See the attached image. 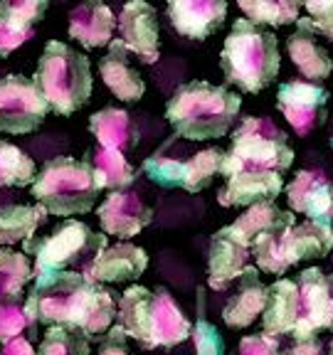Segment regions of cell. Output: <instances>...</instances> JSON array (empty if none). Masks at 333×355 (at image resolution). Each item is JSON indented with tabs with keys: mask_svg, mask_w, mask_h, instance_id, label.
<instances>
[{
	"mask_svg": "<svg viewBox=\"0 0 333 355\" xmlns=\"http://www.w3.org/2000/svg\"><path fill=\"white\" fill-rule=\"evenodd\" d=\"M287 202L294 212L309 217V222L333 225V180L321 171H301L287 185Z\"/></svg>",
	"mask_w": 333,
	"mask_h": 355,
	"instance_id": "obj_13",
	"label": "cell"
},
{
	"mask_svg": "<svg viewBox=\"0 0 333 355\" xmlns=\"http://www.w3.org/2000/svg\"><path fill=\"white\" fill-rule=\"evenodd\" d=\"M294 163L289 136L266 116H247L232 133V148L225 150L220 175L230 178L239 168L284 173Z\"/></svg>",
	"mask_w": 333,
	"mask_h": 355,
	"instance_id": "obj_7",
	"label": "cell"
},
{
	"mask_svg": "<svg viewBox=\"0 0 333 355\" xmlns=\"http://www.w3.org/2000/svg\"><path fill=\"white\" fill-rule=\"evenodd\" d=\"M37 355H92L89 353L87 338H82L79 333L67 331L62 326H52L47 336L40 343Z\"/></svg>",
	"mask_w": 333,
	"mask_h": 355,
	"instance_id": "obj_34",
	"label": "cell"
},
{
	"mask_svg": "<svg viewBox=\"0 0 333 355\" xmlns=\"http://www.w3.org/2000/svg\"><path fill=\"white\" fill-rule=\"evenodd\" d=\"M294 225L296 217L291 212H284L282 220L274 227L264 230L259 237L252 242V254L257 259V266L266 274L284 277L291 264H296V247H294Z\"/></svg>",
	"mask_w": 333,
	"mask_h": 355,
	"instance_id": "obj_17",
	"label": "cell"
},
{
	"mask_svg": "<svg viewBox=\"0 0 333 355\" xmlns=\"http://www.w3.org/2000/svg\"><path fill=\"white\" fill-rule=\"evenodd\" d=\"M96 193L99 188L92 168L69 155L50 158L33 180V198L57 217L89 212L94 207Z\"/></svg>",
	"mask_w": 333,
	"mask_h": 355,
	"instance_id": "obj_5",
	"label": "cell"
},
{
	"mask_svg": "<svg viewBox=\"0 0 333 355\" xmlns=\"http://www.w3.org/2000/svg\"><path fill=\"white\" fill-rule=\"evenodd\" d=\"M239 355H279V338L272 333L244 336L239 340Z\"/></svg>",
	"mask_w": 333,
	"mask_h": 355,
	"instance_id": "obj_40",
	"label": "cell"
},
{
	"mask_svg": "<svg viewBox=\"0 0 333 355\" xmlns=\"http://www.w3.org/2000/svg\"><path fill=\"white\" fill-rule=\"evenodd\" d=\"M301 3L309 10L316 35H323L333 42V0H301Z\"/></svg>",
	"mask_w": 333,
	"mask_h": 355,
	"instance_id": "obj_38",
	"label": "cell"
},
{
	"mask_svg": "<svg viewBox=\"0 0 333 355\" xmlns=\"http://www.w3.org/2000/svg\"><path fill=\"white\" fill-rule=\"evenodd\" d=\"M331 148H333V139H331Z\"/></svg>",
	"mask_w": 333,
	"mask_h": 355,
	"instance_id": "obj_45",
	"label": "cell"
},
{
	"mask_svg": "<svg viewBox=\"0 0 333 355\" xmlns=\"http://www.w3.org/2000/svg\"><path fill=\"white\" fill-rule=\"evenodd\" d=\"M121 42L126 50L139 55L146 64H153L161 57V40H158V15L155 8L146 0H128L121 15L117 17Z\"/></svg>",
	"mask_w": 333,
	"mask_h": 355,
	"instance_id": "obj_12",
	"label": "cell"
},
{
	"mask_svg": "<svg viewBox=\"0 0 333 355\" xmlns=\"http://www.w3.org/2000/svg\"><path fill=\"white\" fill-rule=\"evenodd\" d=\"M114 30H117V15L109 10L104 0H82L69 12V37L84 44L87 50L109 44Z\"/></svg>",
	"mask_w": 333,
	"mask_h": 355,
	"instance_id": "obj_18",
	"label": "cell"
},
{
	"mask_svg": "<svg viewBox=\"0 0 333 355\" xmlns=\"http://www.w3.org/2000/svg\"><path fill=\"white\" fill-rule=\"evenodd\" d=\"M3 355H37V350L30 345V340L25 338H12L10 343H6Z\"/></svg>",
	"mask_w": 333,
	"mask_h": 355,
	"instance_id": "obj_43",
	"label": "cell"
},
{
	"mask_svg": "<svg viewBox=\"0 0 333 355\" xmlns=\"http://www.w3.org/2000/svg\"><path fill=\"white\" fill-rule=\"evenodd\" d=\"M266 304V286L259 282L257 266H244V272L237 277V291L228 299L222 309V321L230 328H247L262 316Z\"/></svg>",
	"mask_w": 333,
	"mask_h": 355,
	"instance_id": "obj_20",
	"label": "cell"
},
{
	"mask_svg": "<svg viewBox=\"0 0 333 355\" xmlns=\"http://www.w3.org/2000/svg\"><path fill=\"white\" fill-rule=\"evenodd\" d=\"M247 259H250V250L234 242L232 237H228L222 230H217L210 239V252H207V284H210V288L222 291L232 282H237V277L247 266Z\"/></svg>",
	"mask_w": 333,
	"mask_h": 355,
	"instance_id": "obj_22",
	"label": "cell"
},
{
	"mask_svg": "<svg viewBox=\"0 0 333 355\" xmlns=\"http://www.w3.org/2000/svg\"><path fill=\"white\" fill-rule=\"evenodd\" d=\"M151 304H153V291L146 286H128L119 299V326L123 328L128 338H133L141 348L151 350Z\"/></svg>",
	"mask_w": 333,
	"mask_h": 355,
	"instance_id": "obj_27",
	"label": "cell"
},
{
	"mask_svg": "<svg viewBox=\"0 0 333 355\" xmlns=\"http://www.w3.org/2000/svg\"><path fill=\"white\" fill-rule=\"evenodd\" d=\"M30 37H33V28L0 20V57H8L10 52H15L17 47L28 42Z\"/></svg>",
	"mask_w": 333,
	"mask_h": 355,
	"instance_id": "obj_39",
	"label": "cell"
},
{
	"mask_svg": "<svg viewBox=\"0 0 333 355\" xmlns=\"http://www.w3.org/2000/svg\"><path fill=\"white\" fill-rule=\"evenodd\" d=\"M239 106L242 99L228 87L195 79L176 89L166 104V119L178 139L212 141L222 139L232 128Z\"/></svg>",
	"mask_w": 333,
	"mask_h": 355,
	"instance_id": "obj_2",
	"label": "cell"
},
{
	"mask_svg": "<svg viewBox=\"0 0 333 355\" xmlns=\"http://www.w3.org/2000/svg\"><path fill=\"white\" fill-rule=\"evenodd\" d=\"M30 323L62 326L82 338H99L117 316L114 294L77 272H40L25 301Z\"/></svg>",
	"mask_w": 333,
	"mask_h": 355,
	"instance_id": "obj_1",
	"label": "cell"
},
{
	"mask_svg": "<svg viewBox=\"0 0 333 355\" xmlns=\"http://www.w3.org/2000/svg\"><path fill=\"white\" fill-rule=\"evenodd\" d=\"M126 333L121 326H114L106 331V336H101V345H99V355H133L126 348Z\"/></svg>",
	"mask_w": 333,
	"mask_h": 355,
	"instance_id": "obj_41",
	"label": "cell"
},
{
	"mask_svg": "<svg viewBox=\"0 0 333 355\" xmlns=\"http://www.w3.org/2000/svg\"><path fill=\"white\" fill-rule=\"evenodd\" d=\"M220 67L225 82L237 84L247 94H257L277 79L282 67L277 37L247 17L234 20L222 44Z\"/></svg>",
	"mask_w": 333,
	"mask_h": 355,
	"instance_id": "obj_3",
	"label": "cell"
},
{
	"mask_svg": "<svg viewBox=\"0 0 333 355\" xmlns=\"http://www.w3.org/2000/svg\"><path fill=\"white\" fill-rule=\"evenodd\" d=\"M299 321V288L291 279H277L266 286V304L262 311L264 333L291 336Z\"/></svg>",
	"mask_w": 333,
	"mask_h": 355,
	"instance_id": "obj_24",
	"label": "cell"
},
{
	"mask_svg": "<svg viewBox=\"0 0 333 355\" xmlns=\"http://www.w3.org/2000/svg\"><path fill=\"white\" fill-rule=\"evenodd\" d=\"M47 220L42 205H0V244H15L35 237V230Z\"/></svg>",
	"mask_w": 333,
	"mask_h": 355,
	"instance_id": "obj_29",
	"label": "cell"
},
{
	"mask_svg": "<svg viewBox=\"0 0 333 355\" xmlns=\"http://www.w3.org/2000/svg\"><path fill=\"white\" fill-rule=\"evenodd\" d=\"M331 259H333V257H331Z\"/></svg>",
	"mask_w": 333,
	"mask_h": 355,
	"instance_id": "obj_46",
	"label": "cell"
},
{
	"mask_svg": "<svg viewBox=\"0 0 333 355\" xmlns=\"http://www.w3.org/2000/svg\"><path fill=\"white\" fill-rule=\"evenodd\" d=\"M33 279V264L25 254L0 250V304H15Z\"/></svg>",
	"mask_w": 333,
	"mask_h": 355,
	"instance_id": "obj_31",
	"label": "cell"
},
{
	"mask_svg": "<svg viewBox=\"0 0 333 355\" xmlns=\"http://www.w3.org/2000/svg\"><path fill=\"white\" fill-rule=\"evenodd\" d=\"M284 212L287 210H279L274 202H257V205H252L242 217H237L232 225L222 227V232L250 250L252 242H255L264 230L274 227V225L284 217Z\"/></svg>",
	"mask_w": 333,
	"mask_h": 355,
	"instance_id": "obj_30",
	"label": "cell"
},
{
	"mask_svg": "<svg viewBox=\"0 0 333 355\" xmlns=\"http://www.w3.org/2000/svg\"><path fill=\"white\" fill-rule=\"evenodd\" d=\"M287 50L294 67L306 79H316L318 82V79H326L333 72V60L316 42V28H314L311 17L296 20V33L289 35Z\"/></svg>",
	"mask_w": 333,
	"mask_h": 355,
	"instance_id": "obj_19",
	"label": "cell"
},
{
	"mask_svg": "<svg viewBox=\"0 0 333 355\" xmlns=\"http://www.w3.org/2000/svg\"><path fill=\"white\" fill-rule=\"evenodd\" d=\"M284 190L282 173L257 171V168H239L228 178L225 188L217 195L222 207H252L257 202H274Z\"/></svg>",
	"mask_w": 333,
	"mask_h": 355,
	"instance_id": "obj_14",
	"label": "cell"
},
{
	"mask_svg": "<svg viewBox=\"0 0 333 355\" xmlns=\"http://www.w3.org/2000/svg\"><path fill=\"white\" fill-rule=\"evenodd\" d=\"M237 6L255 25H289L299 20L301 0H237Z\"/></svg>",
	"mask_w": 333,
	"mask_h": 355,
	"instance_id": "obj_32",
	"label": "cell"
},
{
	"mask_svg": "<svg viewBox=\"0 0 333 355\" xmlns=\"http://www.w3.org/2000/svg\"><path fill=\"white\" fill-rule=\"evenodd\" d=\"M328 355H333V340H331V353H328Z\"/></svg>",
	"mask_w": 333,
	"mask_h": 355,
	"instance_id": "obj_44",
	"label": "cell"
},
{
	"mask_svg": "<svg viewBox=\"0 0 333 355\" xmlns=\"http://www.w3.org/2000/svg\"><path fill=\"white\" fill-rule=\"evenodd\" d=\"M92 173H94L96 188H109V190H123L136 180V168L123 158L119 150L96 146L87 153L84 158Z\"/></svg>",
	"mask_w": 333,
	"mask_h": 355,
	"instance_id": "obj_28",
	"label": "cell"
},
{
	"mask_svg": "<svg viewBox=\"0 0 333 355\" xmlns=\"http://www.w3.org/2000/svg\"><path fill=\"white\" fill-rule=\"evenodd\" d=\"M33 82L57 116H72L74 111L82 109L94 87L89 57L57 40L47 42Z\"/></svg>",
	"mask_w": 333,
	"mask_h": 355,
	"instance_id": "obj_4",
	"label": "cell"
},
{
	"mask_svg": "<svg viewBox=\"0 0 333 355\" xmlns=\"http://www.w3.org/2000/svg\"><path fill=\"white\" fill-rule=\"evenodd\" d=\"M222 158H225L222 148L188 150L178 136H173L161 150L146 158L144 173L161 188H183L188 193H200L215 180L222 168Z\"/></svg>",
	"mask_w": 333,
	"mask_h": 355,
	"instance_id": "obj_8",
	"label": "cell"
},
{
	"mask_svg": "<svg viewBox=\"0 0 333 355\" xmlns=\"http://www.w3.org/2000/svg\"><path fill=\"white\" fill-rule=\"evenodd\" d=\"M106 237L79 220H67L47 237L25 239V252L35 257V274L65 272L72 266L77 274L89 277L96 257L106 250Z\"/></svg>",
	"mask_w": 333,
	"mask_h": 355,
	"instance_id": "obj_6",
	"label": "cell"
},
{
	"mask_svg": "<svg viewBox=\"0 0 333 355\" xmlns=\"http://www.w3.org/2000/svg\"><path fill=\"white\" fill-rule=\"evenodd\" d=\"M99 222L111 237L131 239L153 222V210L139 195L114 190L99 205Z\"/></svg>",
	"mask_w": 333,
	"mask_h": 355,
	"instance_id": "obj_15",
	"label": "cell"
},
{
	"mask_svg": "<svg viewBox=\"0 0 333 355\" xmlns=\"http://www.w3.org/2000/svg\"><path fill=\"white\" fill-rule=\"evenodd\" d=\"M228 17V0H168V20L185 37L207 40Z\"/></svg>",
	"mask_w": 333,
	"mask_h": 355,
	"instance_id": "obj_16",
	"label": "cell"
},
{
	"mask_svg": "<svg viewBox=\"0 0 333 355\" xmlns=\"http://www.w3.org/2000/svg\"><path fill=\"white\" fill-rule=\"evenodd\" d=\"M323 353V343L318 336H311V338H301L294 345H289L282 355H321Z\"/></svg>",
	"mask_w": 333,
	"mask_h": 355,
	"instance_id": "obj_42",
	"label": "cell"
},
{
	"mask_svg": "<svg viewBox=\"0 0 333 355\" xmlns=\"http://www.w3.org/2000/svg\"><path fill=\"white\" fill-rule=\"evenodd\" d=\"M198 304H200V316L195 321L193 331V343H195V353L198 355H225V338L222 333L217 331V326H212L205 316H203V291H198Z\"/></svg>",
	"mask_w": 333,
	"mask_h": 355,
	"instance_id": "obj_35",
	"label": "cell"
},
{
	"mask_svg": "<svg viewBox=\"0 0 333 355\" xmlns=\"http://www.w3.org/2000/svg\"><path fill=\"white\" fill-rule=\"evenodd\" d=\"M148 266V254L146 250L136 247L131 242H119L114 247H106L99 257H96L89 279L94 282H131L139 279Z\"/></svg>",
	"mask_w": 333,
	"mask_h": 355,
	"instance_id": "obj_25",
	"label": "cell"
},
{
	"mask_svg": "<svg viewBox=\"0 0 333 355\" xmlns=\"http://www.w3.org/2000/svg\"><path fill=\"white\" fill-rule=\"evenodd\" d=\"M47 101L33 79L8 74L0 79V133H33L47 116Z\"/></svg>",
	"mask_w": 333,
	"mask_h": 355,
	"instance_id": "obj_9",
	"label": "cell"
},
{
	"mask_svg": "<svg viewBox=\"0 0 333 355\" xmlns=\"http://www.w3.org/2000/svg\"><path fill=\"white\" fill-rule=\"evenodd\" d=\"M328 92L316 82H287L277 92V106L299 136H309L326 123Z\"/></svg>",
	"mask_w": 333,
	"mask_h": 355,
	"instance_id": "obj_11",
	"label": "cell"
},
{
	"mask_svg": "<svg viewBox=\"0 0 333 355\" xmlns=\"http://www.w3.org/2000/svg\"><path fill=\"white\" fill-rule=\"evenodd\" d=\"M35 178H37V168L33 158L17 146L0 139V188L6 185L25 188V185H33Z\"/></svg>",
	"mask_w": 333,
	"mask_h": 355,
	"instance_id": "obj_33",
	"label": "cell"
},
{
	"mask_svg": "<svg viewBox=\"0 0 333 355\" xmlns=\"http://www.w3.org/2000/svg\"><path fill=\"white\" fill-rule=\"evenodd\" d=\"M299 288V321L294 336L296 340L318 336L321 331H333V277L318 266H309L296 279Z\"/></svg>",
	"mask_w": 333,
	"mask_h": 355,
	"instance_id": "obj_10",
	"label": "cell"
},
{
	"mask_svg": "<svg viewBox=\"0 0 333 355\" xmlns=\"http://www.w3.org/2000/svg\"><path fill=\"white\" fill-rule=\"evenodd\" d=\"M99 74L109 92L121 101H139L146 92V82L128 60V50L121 40H111L109 52L99 62Z\"/></svg>",
	"mask_w": 333,
	"mask_h": 355,
	"instance_id": "obj_21",
	"label": "cell"
},
{
	"mask_svg": "<svg viewBox=\"0 0 333 355\" xmlns=\"http://www.w3.org/2000/svg\"><path fill=\"white\" fill-rule=\"evenodd\" d=\"M193 331V323L185 318L180 306L173 301L166 288H155L151 304V340L153 348H173L183 343Z\"/></svg>",
	"mask_w": 333,
	"mask_h": 355,
	"instance_id": "obj_23",
	"label": "cell"
},
{
	"mask_svg": "<svg viewBox=\"0 0 333 355\" xmlns=\"http://www.w3.org/2000/svg\"><path fill=\"white\" fill-rule=\"evenodd\" d=\"M30 326L25 309L17 304H0V343L6 345L12 338H20V333Z\"/></svg>",
	"mask_w": 333,
	"mask_h": 355,
	"instance_id": "obj_37",
	"label": "cell"
},
{
	"mask_svg": "<svg viewBox=\"0 0 333 355\" xmlns=\"http://www.w3.org/2000/svg\"><path fill=\"white\" fill-rule=\"evenodd\" d=\"M89 131L94 133V139L104 148L119 150V153H128L139 146V128L133 123L131 114L123 109L106 106V109L96 111L94 116L89 119Z\"/></svg>",
	"mask_w": 333,
	"mask_h": 355,
	"instance_id": "obj_26",
	"label": "cell"
},
{
	"mask_svg": "<svg viewBox=\"0 0 333 355\" xmlns=\"http://www.w3.org/2000/svg\"><path fill=\"white\" fill-rule=\"evenodd\" d=\"M47 6L50 0H0V20L33 28L35 22L42 20Z\"/></svg>",
	"mask_w": 333,
	"mask_h": 355,
	"instance_id": "obj_36",
	"label": "cell"
}]
</instances>
